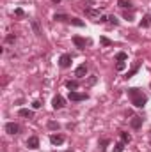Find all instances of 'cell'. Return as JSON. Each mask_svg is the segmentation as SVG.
I'll use <instances>...</instances> for the list:
<instances>
[{
	"mask_svg": "<svg viewBox=\"0 0 151 152\" xmlns=\"http://www.w3.org/2000/svg\"><path fill=\"white\" fill-rule=\"evenodd\" d=\"M128 97L135 108H144L148 103V96L139 88H128Z\"/></svg>",
	"mask_w": 151,
	"mask_h": 152,
	"instance_id": "obj_1",
	"label": "cell"
},
{
	"mask_svg": "<svg viewBox=\"0 0 151 152\" xmlns=\"http://www.w3.org/2000/svg\"><path fill=\"white\" fill-rule=\"evenodd\" d=\"M87 97H89L87 94H82V92H76V90H70V101L78 103V101H85Z\"/></svg>",
	"mask_w": 151,
	"mask_h": 152,
	"instance_id": "obj_2",
	"label": "cell"
},
{
	"mask_svg": "<svg viewBox=\"0 0 151 152\" xmlns=\"http://www.w3.org/2000/svg\"><path fill=\"white\" fill-rule=\"evenodd\" d=\"M85 14L93 20V21H100V18H101V14H100V11H96V9H91V7H85Z\"/></svg>",
	"mask_w": 151,
	"mask_h": 152,
	"instance_id": "obj_3",
	"label": "cell"
},
{
	"mask_svg": "<svg viewBox=\"0 0 151 152\" xmlns=\"http://www.w3.org/2000/svg\"><path fill=\"white\" fill-rule=\"evenodd\" d=\"M59 66H61L62 69H68V67L71 66V55H68V53L61 55V58H59Z\"/></svg>",
	"mask_w": 151,
	"mask_h": 152,
	"instance_id": "obj_4",
	"label": "cell"
},
{
	"mask_svg": "<svg viewBox=\"0 0 151 152\" xmlns=\"http://www.w3.org/2000/svg\"><path fill=\"white\" fill-rule=\"evenodd\" d=\"M64 104H66V101H64L62 96H55V97L52 99V106H53V110H61V108H64Z\"/></svg>",
	"mask_w": 151,
	"mask_h": 152,
	"instance_id": "obj_5",
	"label": "cell"
},
{
	"mask_svg": "<svg viewBox=\"0 0 151 152\" xmlns=\"http://www.w3.org/2000/svg\"><path fill=\"white\" fill-rule=\"evenodd\" d=\"M5 133H9V134H18V133H20V126L14 124V122H7V124H5Z\"/></svg>",
	"mask_w": 151,
	"mask_h": 152,
	"instance_id": "obj_6",
	"label": "cell"
},
{
	"mask_svg": "<svg viewBox=\"0 0 151 152\" xmlns=\"http://www.w3.org/2000/svg\"><path fill=\"white\" fill-rule=\"evenodd\" d=\"M91 41H85V39H82L80 36H73V44H75L76 48H85V44H89Z\"/></svg>",
	"mask_w": 151,
	"mask_h": 152,
	"instance_id": "obj_7",
	"label": "cell"
},
{
	"mask_svg": "<svg viewBox=\"0 0 151 152\" xmlns=\"http://www.w3.org/2000/svg\"><path fill=\"white\" fill-rule=\"evenodd\" d=\"M50 143L52 145H62L64 143V136L62 134H52L50 136Z\"/></svg>",
	"mask_w": 151,
	"mask_h": 152,
	"instance_id": "obj_8",
	"label": "cell"
},
{
	"mask_svg": "<svg viewBox=\"0 0 151 152\" xmlns=\"http://www.w3.org/2000/svg\"><path fill=\"white\" fill-rule=\"evenodd\" d=\"M85 75H87V66H85V64H80L75 69V76L76 78H84Z\"/></svg>",
	"mask_w": 151,
	"mask_h": 152,
	"instance_id": "obj_9",
	"label": "cell"
},
{
	"mask_svg": "<svg viewBox=\"0 0 151 152\" xmlns=\"http://www.w3.org/2000/svg\"><path fill=\"white\" fill-rule=\"evenodd\" d=\"M27 147H29V149H38L39 147V138L38 136H30V138L27 140Z\"/></svg>",
	"mask_w": 151,
	"mask_h": 152,
	"instance_id": "obj_10",
	"label": "cell"
},
{
	"mask_svg": "<svg viewBox=\"0 0 151 152\" xmlns=\"http://www.w3.org/2000/svg\"><path fill=\"white\" fill-rule=\"evenodd\" d=\"M109 145H110V140H109V138H103V140H100V143H98V151H100V152H105Z\"/></svg>",
	"mask_w": 151,
	"mask_h": 152,
	"instance_id": "obj_11",
	"label": "cell"
},
{
	"mask_svg": "<svg viewBox=\"0 0 151 152\" xmlns=\"http://www.w3.org/2000/svg\"><path fill=\"white\" fill-rule=\"evenodd\" d=\"M30 25H32V30H34V34H36L38 37H41V36H43V32H41L39 21H38V20H32V21H30Z\"/></svg>",
	"mask_w": 151,
	"mask_h": 152,
	"instance_id": "obj_12",
	"label": "cell"
},
{
	"mask_svg": "<svg viewBox=\"0 0 151 152\" xmlns=\"http://www.w3.org/2000/svg\"><path fill=\"white\" fill-rule=\"evenodd\" d=\"M18 115L20 117H25V118H32L34 117V112L29 110V108H21V110H18Z\"/></svg>",
	"mask_w": 151,
	"mask_h": 152,
	"instance_id": "obj_13",
	"label": "cell"
},
{
	"mask_svg": "<svg viewBox=\"0 0 151 152\" xmlns=\"http://www.w3.org/2000/svg\"><path fill=\"white\" fill-rule=\"evenodd\" d=\"M130 126H132L133 129H139V127L142 126V117H133V118L130 120Z\"/></svg>",
	"mask_w": 151,
	"mask_h": 152,
	"instance_id": "obj_14",
	"label": "cell"
},
{
	"mask_svg": "<svg viewBox=\"0 0 151 152\" xmlns=\"http://www.w3.org/2000/svg\"><path fill=\"white\" fill-rule=\"evenodd\" d=\"M150 25H151V16L150 14L142 16V20H141V28H148Z\"/></svg>",
	"mask_w": 151,
	"mask_h": 152,
	"instance_id": "obj_15",
	"label": "cell"
},
{
	"mask_svg": "<svg viewBox=\"0 0 151 152\" xmlns=\"http://www.w3.org/2000/svg\"><path fill=\"white\" fill-rule=\"evenodd\" d=\"M139 67H141V62H135V66H133V67H132V69L126 73V76H124V78H126V80H128V78H132V76L139 71Z\"/></svg>",
	"mask_w": 151,
	"mask_h": 152,
	"instance_id": "obj_16",
	"label": "cell"
},
{
	"mask_svg": "<svg viewBox=\"0 0 151 152\" xmlns=\"http://www.w3.org/2000/svg\"><path fill=\"white\" fill-rule=\"evenodd\" d=\"M117 5L126 9V7H132V0H117Z\"/></svg>",
	"mask_w": 151,
	"mask_h": 152,
	"instance_id": "obj_17",
	"label": "cell"
},
{
	"mask_svg": "<svg viewBox=\"0 0 151 152\" xmlns=\"http://www.w3.org/2000/svg\"><path fill=\"white\" fill-rule=\"evenodd\" d=\"M66 87H68L70 90H76V88H78V81H75V80L71 81V80H70V81H66Z\"/></svg>",
	"mask_w": 151,
	"mask_h": 152,
	"instance_id": "obj_18",
	"label": "cell"
},
{
	"mask_svg": "<svg viewBox=\"0 0 151 152\" xmlns=\"http://www.w3.org/2000/svg\"><path fill=\"white\" fill-rule=\"evenodd\" d=\"M53 20L55 21H70V16H66V14H55Z\"/></svg>",
	"mask_w": 151,
	"mask_h": 152,
	"instance_id": "obj_19",
	"label": "cell"
},
{
	"mask_svg": "<svg viewBox=\"0 0 151 152\" xmlns=\"http://www.w3.org/2000/svg\"><path fill=\"white\" fill-rule=\"evenodd\" d=\"M126 58H128V55H126L124 51H119V53L115 55V60H117V62H124Z\"/></svg>",
	"mask_w": 151,
	"mask_h": 152,
	"instance_id": "obj_20",
	"label": "cell"
},
{
	"mask_svg": "<svg viewBox=\"0 0 151 152\" xmlns=\"http://www.w3.org/2000/svg\"><path fill=\"white\" fill-rule=\"evenodd\" d=\"M70 23H71V25H75V27H84V21H82V20H78V18H70Z\"/></svg>",
	"mask_w": 151,
	"mask_h": 152,
	"instance_id": "obj_21",
	"label": "cell"
},
{
	"mask_svg": "<svg viewBox=\"0 0 151 152\" xmlns=\"http://www.w3.org/2000/svg\"><path fill=\"white\" fill-rule=\"evenodd\" d=\"M123 149H124V142H117L114 145V152H123Z\"/></svg>",
	"mask_w": 151,
	"mask_h": 152,
	"instance_id": "obj_22",
	"label": "cell"
},
{
	"mask_svg": "<svg viewBox=\"0 0 151 152\" xmlns=\"http://www.w3.org/2000/svg\"><path fill=\"white\" fill-rule=\"evenodd\" d=\"M121 142H124V143H130V142H132V136H130L128 133H121Z\"/></svg>",
	"mask_w": 151,
	"mask_h": 152,
	"instance_id": "obj_23",
	"label": "cell"
},
{
	"mask_svg": "<svg viewBox=\"0 0 151 152\" xmlns=\"http://www.w3.org/2000/svg\"><path fill=\"white\" fill-rule=\"evenodd\" d=\"M100 42H101L103 46H110V44H112V41H110V39H107V37H100Z\"/></svg>",
	"mask_w": 151,
	"mask_h": 152,
	"instance_id": "obj_24",
	"label": "cell"
},
{
	"mask_svg": "<svg viewBox=\"0 0 151 152\" xmlns=\"http://www.w3.org/2000/svg\"><path fill=\"white\" fill-rule=\"evenodd\" d=\"M124 67H126L124 62H117V64H115V69H117V71H124Z\"/></svg>",
	"mask_w": 151,
	"mask_h": 152,
	"instance_id": "obj_25",
	"label": "cell"
},
{
	"mask_svg": "<svg viewBox=\"0 0 151 152\" xmlns=\"http://www.w3.org/2000/svg\"><path fill=\"white\" fill-rule=\"evenodd\" d=\"M109 21H110V23H112V25H119V20H117V18H115V16H109Z\"/></svg>",
	"mask_w": 151,
	"mask_h": 152,
	"instance_id": "obj_26",
	"label": "cell"
},
{
	"mask_svg": "<svg viewBox=\"0 0 151 152\" xmlns=\"http://www.w3.org/2000/svg\"><path fill=\"white\" fill-rule=\"evenodd\" d=\"M48 127H50V129H59L61 126H59L57 122H48Z\"/></svg>",
	"mask_w": 151,
	"mask_h": 152,
	"instance_id": "obj_27",
	"label": "cell"
},
{
	"mask_svg": "<svg viewBox=\"0 0 151 152\" xmlns=\"http://www.w3.org/2000/svg\"><path fill=\"white\" fill-rule=\"evenodd\" d=\"M123 16H124V20H128V21H132V20H133V14H132V12H130V14H128V12H124Z\"/></svg>",
	"mask_w": 151,
	"mask_h": 152,
	"instance_id": "obj_28",
	"label": "cell"
},
{
	"mask_svg": "<svg viewBox=\"0 0 151 152\" xmlns=\"http://www.w3.org/2000/svg\"><path fill=\"white\" fill-rule=\"evenodd\" d=\"M96 80H98L96 76H91V78L87 80V83H89V85H94V83H96Z\"/></svg>",
	"mask_w": 151,
	"mask_h": 152,
	"instance_id": "obj_29",
	"label": "cell"
},
{
	"mask_svg": "<svg viewBox=\"0 0 151 152\" xmlns=\"http://www.w3.org/2000/svg\"><path fill=\"white\" fill-rule=\"evenodd\" d=\"M32 108H34V110L41 108V101H34V103H32Z\"/></svg>",
	"mask_w": 151,
	"mask_h": 152,
	"instance_id": "obj_30",
	"label": "cell"
},
{
	"mask_svg": "<svg viewBox=\"0 0 151 152\" xmlns=\"http://www.w3.org/2000/svg\"><path fill=\"white\" fill-rule=\"evenodd\" d=\"M5 41H7V42H14V41H16V36H13V34H11V36H7Z\"/></svg>",
	"mask_w": 151,
	"mask_h": 152,
	"instance_id": "obj_31",
	"label": "cell"
},
{
	"mask_svg": "<svg viewBox=\"0 0 151 152\" xmlns=\"http://www.w3.org/2000/svg\"><path fill=\"white\" fill-rule=\"evenodd\" d=\"M105 21H109V16H103V14H101V18H100L98 23H105Z\"/></svg>",
	"mask_w": 151,
	"mask_h": 152,
	"instance_id": "obj_32",
	"label": "cell"
},
{
	"mask_svg": "<svg viewBox=\"0 0 151 152\" xmlns=\"http://www.w3.org/2000/svg\"><path fill=\"white\" fill-rule=\"evenodd\" d=\"M14 14H16V16H23V11H21V9H16Z\"/></svg>",
	"mask_w": 151,
	"mask_h": 152,
	"instance_id": "obj_33",
	"label": "cell"
},
{
	"mask_svg": "<svg viewBox=\"0 0 151 152\" xmlns=\"http://www.w3.org/2000/svg\"><path fill=\"white\" fill-rule=\"evenodd\" d=\"M52 2H53V4H59V2H62V0H52Z\"/></svg>",
	"mask_w": 151,
	"mask_h": 152,
	"instance_id": "obj_34",
	"label": "cell"
},
{
	"mask_svg": "<svg viewBox=\"0 0 151 152\" xmlns=\"http://www.w3.org/2000/svg\"><path fill=\"white\" fill-rule=\"evenodd\" d=\"M66 152H75V151H66Z\"/></svg>",
	"mask_w": 151,
	"mask_h": 152,
	"instance_id": "obj_35",
	"label": "cell"
}]
</instances>
